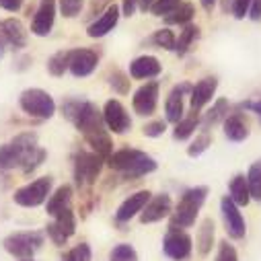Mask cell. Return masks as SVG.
I'll list each match as a JSON object with an SVG mask.
<instances>
[{"label":"cell","mask_w":261,"mask_h":261,"mask_svg":"<svg viewBox=\"0 0 261 261\" xmlns=\"http://www.w3.org/2000/svg\"><path fill=\"white\" fill-rule=\"evenodd\" d=\"M72 253H74V257H76V261H91V259H93V253H91V247H89L87 243H81V245H76V247L72 249Z\"/></svg>","instance_id":"cell-43"},{"label":"cell","mask_w":261,"mask_h":261,"mask_svg":"<svg viewBox=\"0 0 261 261\" xmlns=\"http://www.w3.org/2000/svg\"><path fill=\"white\" fill-rule=\"evenodd\" d=\"M165 129H167V119H152L142 127V134L146 138H159L165 134Z\"/></svg>","instance_id":"cell-38"},{"label":"cell","mask_w":261,"mask_h":261,"mask_svg":"<svg viewBox=\"0 0 261 261\" xmlns=\"http://www.w3.org/2000/svg\"><path fill=\"white\" fill-rule=\"evenodd\" d=\"M60 261H76V257H74V253H72V249H70V251H66V253H64Z\"/></svg>","instance_id":"cell-51"},{"label":"cell","mask_w":261,"mask_h":261,"mask_svg":"<svg viewBox=\"0 0 261 261\" xmlns=\"http://www.w3.org/2000/svg\"><path fill=\"white\" fill-rule=\"evenodd\" d=\"M99 64V54L93 51V49H87V47H76L72 49V56H70V72L72 76L76 79H85L89 74L95 72Z\"/></svg>","instance_id":"cell-18"},{"label":"cell","mask_w":261,"mask_h":261,"mask_svg":"<svg viewBox=\"0 0 261 261\" xmlns=\"http://www.w3.org/2000/svg\"><path fill=\"white\" fill-rule=\"evenodd\" d=\"M222 127H224V136L230 140V142H243L249 138L251 129H249V121L245 119V115L241 111H234V113H228V117L222 121Z\"/></svg>","instance_id":"cell-22"},{"label":"cell","mask_w":261,"mask_h":261,"mask_svg":"<svg viewBox=\"0 0 261 261\" xmlns=\"http://www.w3.org/2000/svg\"><path fill=\"white\" fill-rule=\"evenodd\" d=\"M72 195H74V189H72V185H68V183L60 185L56 191H51V195L47 198V202H45V212H47L49 216H58L62 210L70 208Z\"/></svg>","instance_id":"cell-23"},{"label":"cell","mask_w":261,"mask_h":261,"mask_svg":"<svg viewBox=\"0 0 261 261\" xmlns=\"http://www.w3.org/2000/svg\"><path fill=\"white\" fill-rule=\"evenodd\" d=\"M154 3H156V0H140V7H138V9H140L142 13H148V11L154 7Z\"/></svg>","instance_id":"cell-49"},{"label":"cell","mask_w":261,"mask_h":261,"mask_svg":"<svg viewBox=\"0 0 261 261\" xmlns=\"http://www.w3.org/2000/svg\"><path fill=\"white\" fill-rule=\"evenodd\" d=\"M119 17H121V9H119L117 5H109V7L105 9V13H103L101 17H97V19L87 27V35L93 37V39L105 37L107 33H111V31L115 29Z\"/></svg>","instance_id":"cell-20"},{"label":"cell","mask_w":261,"mask_h":261,"mask_svg":"<svg viewBox=\"0 0 261 261\" xmlns=\"http://www.w3.org/2000/svg\"><path fill=\"white\" fill-rule=\"evenodd\" d=\"M58 13V0H39V7L31 19V33L37 37H45L51 33Z\"/></svg>","instance_id":"cell-12"},{"label":"cell","mask_w":261,"mask_h":261,"mask_svg":"<svg viewBox=\"0 0 261 261\" xmlns=\"http://www.w3.org/2000/svg\"><path fill=\"white\" fill-rule=\"evenodd\" d=\"M210 146H212V136H210L208 129H204V132H200L198 136H195V140L187 146V154H189L191 159H198V156H202Z\"/></svg>","instance_id":"cell-34"},{"label":"cell","mask_w":261,"mask_h":261,"mask_svg":"<svg viewBox=\"0 0 261 261\" xmlns=\"http://www.w3.org/2000/svg\"><path fill=\"white\" fill-rule=\"evenodd\" d=\"M193 251L191 237L177 226H169L165 239H163V253L173 261H187Z\"/></svg>","instance_id":"cell-9"},{"label":"cell","mask_w":261,"mask_h":261,"mask_svg":"<svg viewBox=\"0 0 261 261\" xmlns=\"http://www.w3.org/2000/svg\"><path fill=\"white\" fill-rule=\"evenodd\" d=\"M220 7H222V13L232 11V0H220Z\"/></svg>","instance_id":"cell-50"},{"label":"cell","mask_w":261,"mask_h":261,"mask_svg":"<svg viewBox=\"0 0 261 261\" xmlns=\"http://www.w3.org/2000/svg\"><path fill=\"white\" fill-rule=\"evenodd\" d=\"M19 261H35V259H33V257H31V259H19Z\"/></svg>","instance_id":"cell-53"},{"label":"cell","mask_w":261,"mask_h":261,"mask_svg":"<svg viewBox=\"0 0 261 261\" xmlns=\"http://www.w3.org/2000/svg\"><path fill=\"white\" fill-rule=\"evenodd\" d=\"M47 152L37 144L35 132H23L11 142L0 146V171L21 169L25 175H31L45 161Z\"/></svg>","instance_id":"cell-1"},{"label":"cell","mask_w":261,"mask_h":261,"mask_svg":"<svg viewBox=\"0 0 261 261\" xmlns=\"http://www.w3.org/2000/svg\"><path fill=\"white\" fill-rule=\"evenodd\" d=\"M228 198L241 208V206H247L251 202V191H249V183H247V177L243 173H237L230 183H228Z\"/></svg>","instance_id":"cell-25"},{"label":"cell","mask_w":261,"mask_h":261,"mask_svg":"<svg viewBox=\"0 0 261 261\" xmlns=\"http://www.w3.org/2000/svg\"><path fill=\"white\" fill-rule=\"evenodd\" d=\"M74 127L79 132L87 138H93L97 134H103V132H109L107 125H105V119H103V111L93 103V101H87V99H81L72 119Z\"/></svg>","instance_id":"cell-4"},{"label":"cell","mask_w":261,"mask_h":261,"mask_svg":"<svg viewBox=\"0 0 261 261\" xmlns=\"http://www.w3.org/2000/svg\"><path fill=\"white\" fill-rule=\"evenodd\" d=\"M54 224L70 239L76 232V216H74L72 208H66V210H62L58 216H54Z\"/></svg>","instance_id":"cell-32"},{"label":"cell","mask_w":261,"mask_h":261,"mask_svg":"<svg viewBox=\"0 0 261 261\" xmlns=\"http://www.w3.org/2000/svg\"><path fill=\"white\" fill-rule=\"evenodd\" d=\"M239 109L253 111V113H257V115L261 117V97H259V99H247V101H243V103L239 105Z\"/></svg>","instance_id":"cell-44"},{"label":"cell","mask_w":261,"mask_h":261,"mask_svg":"<svg viewBox=\"0 0 261 261\" xmlns=\"http://www.w3.org/2000/svg\"><path fill=\"white\" fill-rule=\"evenodd\" d=\"M173 214V200L169 193H159V195H152L150 202L146 204V208L142 210L140 214V222L142 224H152V222H159L167 216Z\"/></svg>","instance_id":"cell-17"},{"label":"cell","mask_w":261,"mask_h":261,"mask_svg":"<svg viewBox=\"0 0 261 261\" xmlns=\"http://www.w3.org/2000/svg\"><path fill=\"white\" fill-rule=\"evenodd\" d=\"M220 214H222V220H224V226H226L228 237L234 239V241L245 239V234H247L245 216L241 214L239 206L228 198V195H224V198L220 200Z\"/></svg>","instance_id":"cell-10"},{"label":"cell","mask_w":261,"mask_h":261,"mask_svg":"<svg viewBox=\"0 0 261 261\" xmlns=\"http://www.w3.org/2000/svg\"><path fill=\"white\" fill-rule=\"evenodd\" d=\"M228 111H230L228 99H216V103H214V105L204 113V117H202V129H210L212 125L222 123V121L228 117Z\"/></svg>","instance_id":"cell-26"},{"label":"cell","mask_w":261,"mask_h":261,"mask_svg":"<svg viewBox=\"0 0 261 261\" xmlns=\"http://www.w3.org/2000/svg\"><path fill=\"white\" fill-rule=\"evenodd\" d=\"M103 161L105 159H101L93 150H85V148L79 150L74 154V181H76V185L79 187H91L103 169Z\"/></svg>","instance_id":"cell-8"},{"label":"cell","mask_w":261,"mask_h":261,"mask_svg":"<svg viewBox=\"0 0 261 261\" xmlns=\"http://www.w3.org/2000/svg\"><path fill=\"white\" fill-rule=\"evenodd\" d=\"M45 232H47V237L51 239V243L54 245H58V247H62V245H66V241H68V237L66 234H64L54 222H49L47 226H45Z\"/></svg>","instance_id":"cell-41"},{"label":"cell","mask_w":261,"mask_h":261,"mask_svg":"<svg viewBox=\"0 0 261 261\" xmlns=\"http://www.w3.org/2000/svg\"><path fill=\"white\" fill-rule=\"evenodd\" d=\"M83 7H85V0H58V9L66 19L79 17Z\"/></svg>","instance_id":"cell-37"},{"label":"cell","mask_w":261,"mask_h":261,"mask_svg":"<svg viewBox=\"0 0 261 261\" xmlns=\"http://www.w3.org/2000/svg\"><path fill=\"white\" fill-rule=\"evenodd\" d=\"M51 187H54V177H49V175L39 177L27 185L15 189L13 202L21 208H37L47 202V198L51 195Z\"/></svg>","instance_id":"cell-6"},{"label":"cell","mask_w":261,"mask_h":261,"mask_svg":"<svg viewBox=\"0 0 261 261\" xmlns=\"http://www.w3.org/2000/svg\"><path fill=\"white\" fill-rule=\"evenodd\" d=\"M109 261H138V253L129 243H119L111 249Z\"/></svg>","instance_id":"cell-35"},{"label":"cell","mask_w":261,"mask_h":261,"mask_svg":"<svg viewBox=\"0 0 261 261\" xmlns=\"http://www.w3.org/2000/svg\"><path fill=\"white\" fill-rule=\"evenodd\" d=\"M156 105H159V83L156 81H148L136 89L132 97V107L138 115L142 117L152 115L156 111Z\"/></svg>","instance_id":"cell-13"},{"label":"cell","mask_w":261,"mask_h":261,"mask_svg":"<svg viewBox=\"0 0 261 261\" xmlns=\"http://www.w3.org/2000/svg\"><path fill=\"white\" fill-rule=\"evenodd\" d=\"M200 5H202V9H204V11L212 13V9L218 5V0H200Z\"/></svg>","instance_id":"cell-48"},{"label":"cell","mask_w":261,"mask_h":261,"mask_svg":"<svg viewBox=\"0 0 261 261\" xmlns=\"http://www.w3.org/2000/svg\"><path fill=\"white\" fill-rule=\"evenodd\" d=\"M208 198V187L206 185H195L189 187L181 193V198L171 214V226L177 228H189L195 224V218H198L204 202Z\"/></svg>","instance_id":"cell-3"},{"label":"cell","mask_w":261,"mask_h":261,"mask_svg":"<svg viewBox=\"0 0 261 261\" xmlns=\"http://www.w3.org/2000/svg\"><path fill=\"white\" fill-rule=\"evenodd\" d=\"M107 81H109V87H111L117 95H127V93H129V83H132V81H129V76L123 74L121 70H113Z\"/></svg>","instance_id":"cell-36"},{"label":"cell","mask_w":261,"mask_h":261,"mask_svg":"<svg viewBox=\"0 0 261 261\" xmlns=\"http://www.w3.org/2000/svg\"><path fill=\"white\" fill-rule=\"evenodd\" d=\"M19 107L29 117H37V119H49L56 113V101L43 89H25L19 97Z\"/></svg>","instance_id":"cell-7"},{"label":"cell","mask_w":261,"mask_h":261,"mask_svg":"<svg viewBox=\"0 0 261 261\" xmlns=\"http://www.w3.org/2000/svg\"><path fill=\"white\" fill-rule=\"evenodd\" d=\"M195 17V7L191 3H181L179 7H175L167 17H165V23L167 25H189L191 19Z\"/></svg>","instance_id":"cell-29"},{"label":"cell","mask_w":261,"mask_h":261,"mask_svg":"<svg viewBox=\"0 0 261 261\" xmlns=\"http://www.w3.org/2000/svg\"><path fill=\"white\" fill-rule=\"evenodd\" d=\"M150 41H152L156 47L167 49V51H175V47H177V37H175V33H173L169 27H163V29L154 31L152 37H150Z\"/></svg>","instance_id":"cell-33"},{"label":"cell","mask_w":261,"mask_h":261,"mask_svg":"<svg viewBox=\"0 0 261 261\" xmlns=\"http://www.w3.org/2000/svg\"><path fill=\"white\" fill-rule=\"evenodd\" d=\"M200 37V27L198 25H193V23H189V25H185L183 27V31L179 33V37H177V47H175V54L179 56V58H183L187 51H189V47L195 43V39Z\"/></svg>","instance_id":"cell-30"},{"label":"cell","mask_w":261,"mask_h":261,"mask_svg":"<svg viewBox=\"0 0 261 261\" xmlns=\"http://www.w3.org/2000/svg\"><path fill=\"white\" fill-rule=\"evenodd\" d=\"M191 87L189 83H179L175 85L169 95H167V101H165V117L169 123H179L183 117H185V103H183V97L187 93H191Z\"/></svg>","instance_id":"cell-14"},{"label":"cell","mask_w":261,"mask_h":261,"mask_svg":"<svg viewBox=\"0 0 261 261\" xmlns=\"http://www.w3.org/2000/svg\"><path fill=\"white\" fill-rule=\"evenodd\" d=\"M214 239H216L214 220H212V218H204V220L200 222L198 234H195V247H198V253H200L202 257H208V255L212 253Z\"/></svg>","instance_id":"cell-24"},{"label":"cell","mask_w":261,"mask_h":261,"mask_svg":"<svg viewBox=\"0 0 261 261\" xmlns=\"http://www.w3.org/2000/svg\"><path fill=\"white\" fill-rule=\"evenodd\" d=\"M45 243V234L41 230H19L5 237L3 247L9 255L17 259H31Z\"/></svg>","instance_id":"cell-5"},{"label":"cell","mask_w":261,"mask_h":261,"mask_svg":"<svg viewBox=\"0 0 261 261\" xmlns=\"http://www.w3.org/2000/svg\"><path fill=\"white\" fill-rule=\"evenodd\" d=\"M216 261H239L237 249L228 243V241H220L218 243V253H216Z\"/></svg>","instance_id":"cell-40"},{"label":"cell","mask_w":261,"mask_h":261,"mask_svg":"<svg viewBox=\"0 0 261 261\" xmlns=\"http://www.w3.org/2000/svg\"><path fill=\"white\" fill-rule=\"evenodd\" d=\"M163 72V64L154 56H138L129 62V76L136 81L156 79Z\"/></svg>","instance_id":"cell-21"},{"label":"cell","mask_w":261,"mask_h":261,"mask_svg":"<svg viewBox=\"0 0 261 261\" xmlns=\"http://www.w3.org/2000/svg\"><path fill=\"white\" fill-rule=\"evenodd\" d=\"M23 3L25 0H0V9H5L9 13H17V11H21Z\"/></svg>","instance_id":"cell-46"},{"label":"cell","mask_w":261,"mask_h":261,"mask_svg":"<svg viewBox=\"0 0 261 261\" xmlns=\"http://www.w3.org/2000/svg\"><path fill=\"white\" fill-rule=\"evenodd\" d=\"M0 41L7 47L19 51L27 45V29L19 19H3L0 21Z\"/></svg>","instance_id":"cell-16"},{"label":"cell","mask_w":261,"mask_h":261,"mask_svg":"<svg viewBox=\"0 0 261 261\" xmlns=\"http://www.w3.org/2000/svg\"><path fill=\"white\" fill-rule=\"evenodd\" d=\"M150 198H152V193H150L148 189L136 191V193L129 195V198H125V200L119 204L117 212H115V222L123 224V222H129L134 216L142 214V210L146 208V204L150 202Z\"/></svg>","instance_id":"cell-15"},{"label":"cell","mask_w":261,"mask_h":261,"mask_svg":"<svg viewBox=\"0 0 261 261\" xmlns=\"http://www.w3.org/2000/svg\"><path fill=\"white\" fill-rule=\"evenodd\" d=\"M249 19L251 21H261V0H251Z\"/></svg>","instance_id":"cell-47"},{"label":"cell","mask_w":261,"mask_h":261,"mask_svg":"<svg viewBox=\"0 0 261 261\" xmlns=\"http://www.w3.org/2000/svg\"><path fill=\"white\" fill-rule=\"evenodd\" d=\"M249 9H251V0H232V17L234 19H245L249 17Z\"/></svg>","instance_id":"cell-42"},{"label":"cell","mask_w":261,"mask_h":261,"mask_svg":"<svg viewBox=\"0 0 261 261\" xmlns=\"http://www.w3.org/2000/svg\"><path fill=\"white\" fill-rule=\"evenodd\" d=\"M103 119H105V125L111 134H125L129 127H132V117L125 111V107L121 105V101L117 99H109L105 105H103Z\"/></svg>","instance_id":"cell-11"},{"label":"cell","mask_w":261,"mask_h":261,"mask_svg":"<svg viewBox=\"0 0 261 261\" xmlns=\"http://www.w3.org/2000/svg\"><path fill=\"white\" fill-rule=\"evenodd\" d=\"M183 3V0H156L154 7L150 9V13L154 17H167L175 7H179Z\"/></svg>","instance_id":"cell-39"},{"label":"cell","mask_w":261,"mask_h":261,"mask_svg":"<svg viewBox=\"0 0 261 261\" xmlns=\"http://www.w3.org/2000/svg\"><path fill=\"white\" fill-rule=\"evenodd\" d=\"M138 7H140V0H121V15L132 17Z\"/></svg>","instance_id":"cell-45"},{"label":"cell","mask_w":261,"mask_h":261,"mask_svg":"<svg viewBox=\"0 0 261 261\" xmlns=\"http://www.w3.org/2000/svg\"><path fill=\"white\" fill-rule=\"evenodd\" d=\"M202 125V117H200V113L198 111H191L189 115H185L179 123H175V129H173V138L175 140H187V138H191L193 136V132L198 129Z\"/></svg>","instance_id":"cell-27"},{"label":"cell","mask_w":261,"mask_h":261,"mask_svg":"<svg viewBox=\"0 0 261 261\" xmlns=\"http://www.w3.org/2000/svg\"><path fill=\"white\" fill-rule=\"evenodd\" d=\"M107 165H109L111 171L121 173L129 179H138V177H144L148 173H154L156 167H159L156 161L150 154H146L138 148H129V146L115 150L107 159Z\"/></svg>","instance_id":"cell-2"},{"label":"cell","mask_w":261,"mask_h":261,"mask_svg":"<svg viewBox=\"0 0 261 261\" xmlns=\"http://www.w3.org/2000/svg\"><path fill=\"white\" fill-rule=\"evenodd\" d=\"M216 89H218V79L216 76H204L202 81H198L193 87H191V111H200L204 109L216 95Z\"/></svg>","instance_id":"cell-19"},{"label":"cell","mask_w":261,"mask_h":261,"mask_svg":"<svg viewBox=\"0 0 261 261\" xmlns=\"http://www.w3.org/2000/svg\"><path fill=\"white\" fill-rule=\"evenodd\" d=\"M247 183H249V191H251V200L261 202V159L255 161V163L249 167Z\"/></svg>","instance_id":"cell-31"},{"label":"cell","mask_w":261,"mask_h":261,"mask_svg":"<svg viewBox=\"0 0 261 261\" xmlns=\"http://www.w3.org/2000/svg\"><path fill=\"white\" fill-rule=\"evenodd\" d=\"M5 54H7V45H5L3 41H0V60L5 58Z\"/></svg>","instance_id":"cell-52"},{"label":"cell","mask_w":261,"mask_h":261,"mask_svg":"<svg viewBox=\"0 0 261 261\" xmlns=\"http://www.w3.org/2000/svg\"><path fill=\"white\" fill-rule=\"evenodd\" d=\"M70 56H72V49H60L54 56H49V60H47V72L51 76H56V79L64 76V72L70 70Z\"/></svg>","instance_id":"cell-28"}]
</instances>
